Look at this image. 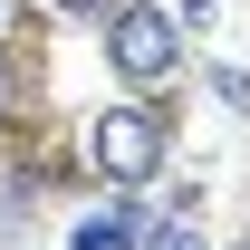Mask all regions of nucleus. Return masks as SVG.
Here are the masks:
<instances>
[{
  "label": "nucleus",
  "instance_id": "nucleus-1",
  "mask_svg": "<svg viewBox=\"0 0 250 250\" xmlns=\"http://www.w3.org/2000/svg\"><path fill=\"white\" fill-rule=\"evenodd\" d=\"M164 145H173V135H164V116H154V106H106V116L87 125V164L106 173V183H125V192H135V183L164 164Z\"/></svg>",
  "mask_w": 250,
  "mask_h": 250
},
{
  "label": "nucleus",
  "instance_id": "nucleus-2",
  "mask_svg": "<svg viewBox=\"0 0 250 250\" xmlns=\"http://www.w3.org/2000/svg\"><path fill=\"white\" fill-rule=\"evenodd\" d=\"M106 58H116V77H135V87H164V77L183 67V48H173V20H164V10L116 0V10H106Z\"/></svg>",
  "mask_w": 250,
  "mask_h": 250
},
{
  "label": "nucleus",
  "instance_id": "nucleus-3",
  "mask_svg": "<svg viewBox=\"0 0 250 250\" xmlns=\"http://www.w3.org/2000/svg\"><path fill=\"white\" fill-rule=\"evenodd\" d=\"M145 202H116V212H96V221H77V241L67 250H145Z\"/></svg>",
  "mask_w": 250,
  "mask_h": 250
},
{
  "label": "nucleus",
  "instance_id": "nucleus-4",
  "mask_svg": "<svg viewBox=\"0 0 250 250\" xmlns=\"http://www.w3.org/2000/svg\"><path fill=\"white\" fill-rule=\"evenodd\" d=\"M145 250H212V241H202V231L173 212V221H154V231H145Z\"/></svg>",
  "mask_w": 250,
  "mask_h": 250
},
{
  "label": "nucleus",
  "instance_id": "nucleus-5",
  "mask_svg": "<svg viewBox=\"0 0 250 250\" xmlns=\"http://www.w3.org/2000/svg\"><path fill=\"white\" fill-rule=\"evenodd\" d=\"M48 10H106V0H48Z\"/></svg>",
  "mask_w": 250,
  "mask_h": 250
},
{
  "label": "nucleus",
  "instance_id": "nucleus-6",
  "mask_svg": "<svg viewBox=\"0 0 250 250\" xmlns=\"http://www.w3.org/2000/svg\"><path fill=\"white\" fill-rule=\"evenodd\" d=\"M0 20H10V0H0Z\"/></svg>",
  "mask_w": 250,
  "mask_h": 250
}]
</instances>
